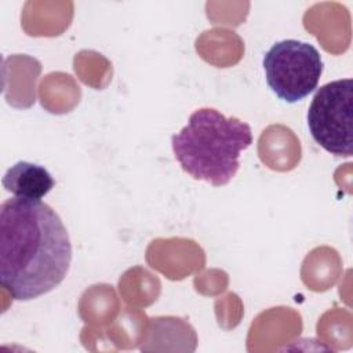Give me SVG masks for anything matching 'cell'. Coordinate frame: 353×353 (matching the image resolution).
Instances as JSON below:
<instances>
[{"instance_id":"obj_1","label":"cell","mask_w":353,"mask_h":353,"mask_svg":"<svg viewBox=\"0 0 353 353\" xmlns=\"http://www.w3.org/2000/svg\"><path fill=\"white\" fill-rule=\"evenodd\" d=\"M72 262L69 233L41 200L12 197L0 207V283L17 301L48 294Z\"/></svg>"},{"instance_id":"obj_2","label":"cell","mask_w":353,"mask_h":353,"mask_svg":"<svg viewBox=\"0 0 353 353\" xmlns=\"http://www.w3.org/2000/svg\"><path fill=\"white\" fill-rule=\"evenodd\" d=\"M252 143L251 127L212 108L193 112L188 124L171 138L181 168L192 178L223 186L236 175L241 150Z\"/></svg>"},{"instance_id":"obj_3","label":"cell","mask_w":353,"mask_h":353,"mask_svg":"<svg viewBox=\"0 0 353 353\" xmlns=\"http://www.w3.org/2000/svg\"><path fill=\"white\" fill-rule=\"evenodd\" d=\"M266 83L284 102L295 103L317 88L324 63L309 43L287 39L274 43L263 55Z\"/></svg>"},{"instance_id":"obj_4","label":"cell","mask_w":353,"mask_h":353,"mask_svg":"<svg viewBox=\"0 0 353 353\" xmlns=\"http://www.w3.org/2000/svg\"><path fill=\"white\" fill-rule=\"evenodd\" d=\"M313 139L328 153L350 157L353 153V80L341 79L321 85L307 110Z\"/></svg>"},{"instance_id":"obj_5","label":"cell","mask_w":353,"mask_h":353,"mask_svg":"<svg viewBox=\"0 0 353 353\" xmlns=\"http://www.w3.org/2000/svg\"><path fill=\"white\" fill-rule=\"evenodd\" d=\"M1 183L14 197L41 200L54 188L55 181L43 165L18 161L6 171Z\"/></svg>"}]
</instances>
